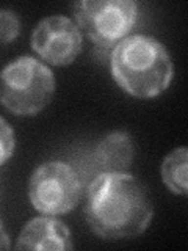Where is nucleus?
Returning a JSON list of instances; mask_svg holds the SVG:
<instances>
[{
  "label": "nucleus",
  "mask_w": 188,
  "mask_h": 251,
  "mask_svg": "<svg viewBox=\"0 0 188 251\" xmlns=\"http://www.w3.org/2000/svg\"><path fill=\"white\" fill-rule=\"evenodd\" d=\"M72 8L77 25L100 49L116 47L125 39L138 16L132 0H83Z\"/></svg>",
  "instance_id": "nucleus-4"
},
{
  "label": "nucleus",
  "mask_w": 188,
  "mask_h": 251,
  "mask_svg": "<svg viewBox=\"0 0 188 251\" xmlns=\"http://www.w3.org/2000/svg\"><path fill=\"white\" fill-rule=\"evenodd\" d=\"M2 242H3L2 248H3V250H6V248H8V237H6V232H5L3 227H2Z\"/></svg>",
  "instance_id": "nucleus-12"
},
{
  "label": "nucleus",
  "mask_w": 188,
  "mask_h": 251,
  "mask_svg": "<svg viewBox=\"0 0 188 251\" xmlns=\"http://www.w3.org/2000/svg\"><path fill=\"white\" fill-rule=\"evenodd\" d=\"M162 180L176 195H188V146H180L162 162Z\"/></svg>",
  "instance_id": "nucleus-9"
},
{
  "label": "nucleus",
  "mask_w": 188,
  "mask_h": 251,
  "mask_svg": "<svg viewBox=\"0 0 188 251\" xmlns=\"http://www.w3.org/2000/svg\"><path fill=\"white\" fill-rule=\"evenodd\" d=\"M82 179L66 162H46L33 171L28 196L33 207L44 215H63L72 210L82 198Z\"/></svg>",
  "instance_id": "nucleus-5"
},
{
  "label": "nucleus",
  "mask_w": 188,
  "mask_h": 251,
  "mask_svg": "<svg viewBox=\"0 0 188 251\" xmlns=\"http://www.w3.org/2000/svg\"><path fill=\"white\" fill-rule=\"evenodd\" d=\"M0 143H2V151H0V162H2V165H3L13 155L14 145H16L14 130L10 127V124L6 123L5 118L0 120Z\"/></svg>",
  "instance_id": "nucleus-11"
},
{
  "label": "nucleus",
  "mask_w": 188,
  "mask_h": 251,
  "mask_svg": "<svg viewBox=\"0 0 188 251\" xmlns=\"http://www.w3.org/2000/svg\"><path fill=\"white\" fill-rule=\"evenodd\" d=\"M16 250H72L68 226L52 215L30 220L19 234Z\"/></svg>",
  "instance_id": "nucleus-7"
},
{
  "label": "nucleus",
  "mask_w": 188,
  "mask_h": 251,
  "mask_svg": "<svg viewBox=\"0 0 188 251\" xmlns=\"http://www.w3.org/2000/svg\"><path fill=\"white\" fill-rule=\"evenodd\" d=\"M19 28H21L19 19L13 11L10 10L0 11V38H2L3 44L14 41L19 35Z\"/></svg>",
  "instance_id": "nucleus-10"
},
{
  "label": "nucleus",
  "mask_w": 188,
  "mask_h": 251,
  "mask_svg": "<svg viewBox=\"0 0 188 251\" xmlns=\"http://www.w3.org/2000/svg\"><path fill=\"white\" fill-rule=\"evenodd\" d=\"M152 212L146 187L129 173H100L86 188V222L105 240L138 237L147 229Z\"/></svg>",
  "instance_id": "nucleus-1"
},
{
  "label": "nucleus",
  "mask_w": 188,
  "mask_h": 251,
  "mask_svg": "<svg viewBox=\"0 0 188 251\" xmlns=\"http://www.w3.org/2000/svg\"><path fill=\"white\" fill-rule=\"evenodd\" d=\"M83 38L77 24L61 14L47 16L31 33V49L53 66L70 65L82 52Z\"/></svg>",
  "instance_id": "nucleus-6"
},
{
  "label": "nucleus",
  "mask_w": 188,
  "mask_h": 251,
  "mask_svg": "<svg viewBox=\"0 0 188 251\" xmlns=\"http://www.w3.org/2000/svg\"><path fill=\"white\" fill-rule=\"evenodd\" d=\"M93 160L100 173H127L133 162V143L129 133L112 132L94 149Z\"/></svg>",
  "instance_id": "nucleus-8"
},
{
  "label": "nucleus",
  "mask_w": 188,
  "mask_h": 251,
  "mask_svg": "<svg viewBox=\"0 0 188 251\" xmlns=\"http://www.w3.org/2000/svg\"><path fill=\"white\" fill-rule=\"evenodd\" d=\"M55 77L49 66L33 57H19L2 71L0 98L18 116H35L50 104Z\"/></svg>",
  "instance_id": "nucleus-3"
},
{
  "label": "nucleus",
  "mask_w": 188,
  "mask_h": 251,
  "mask_svg": "<svg viewBox=\"0 0 188 251\" xmlns=\"http://www.w3.org/2000/svg\"><path fill=\"white\" fill-rule=\"evenodd\" d=\"M110 69L119 88L140 99L155 98L166 91L174 75L166 47L146 35L127 36L113 47Z\"/></svg>",
  "instance_id": "nucleus-2"
}]
</instances>
